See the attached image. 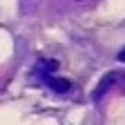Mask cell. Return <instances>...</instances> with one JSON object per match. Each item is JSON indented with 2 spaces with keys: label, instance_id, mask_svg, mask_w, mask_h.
I'll use <instances>...</instances> for the list:
<instances>
[{
  "label": "cell",
  "instance_id": "3",
  "mask_svg": "<svg viewBox=\"0 0 125 125\" xmlns=\"http://www.w3.org/2000/svg\"><path fill=\"white\" fill-rule=\"evenodd\" d=\"M45 85L49 87V89H54V92H58V94H67L72 89V83L65 81V78H58V76H49L45 81Z\"/></svg>",
  "mask_w": 125,
  "mask_h": 125
},
{
  "label": "cell",
  "instance_id": "4",
  "mask_svg": "<svg viewBox=\"0 0 125 125\" xmlns=\"http://www.w3.org/2000/svg\"><path fill=\"white\" fill-rule=\"evenodd\" d=\"M118 60H123V62H125V49H123V52L118 54Z\"/></svg>",
  "mask_w": 125,
  "mask_h": 125
},
{
  "label": "cell",
  "instance_id": "1",
  "mask_svg": "<svg viewBox=\"0 0 125 125\" xmlns=\"http://www.w3.org/2000/svg\"><path fill=\"white\" fill-rule=\"evenodd\" d=\"M109 94H125V74L121 72H109L103 81L98 83L96 92H94V101H101Z\"/></svg>",
  "mask_w": 125,
  "mask_h": 125
},
{
  "label": "cell",
  "instance_id": "2",
  "mask_svg": "<svg viewBox=\"0 0 125 125\" xmlns=\"http://www.w3.org/2000/svg\"><path fill=\"white\" fill-rule=\"evenodd\" d=\"M58 69V62L52 58H40L36 65H34V74H31V81L36 83H45L49 76H54V72Z\"/></svg>",
  "mask_w": 125,
  "mask_h": 125
}]
</instances>
